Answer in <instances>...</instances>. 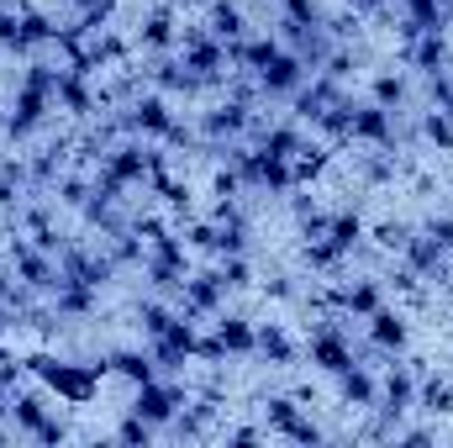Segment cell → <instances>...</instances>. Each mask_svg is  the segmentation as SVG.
Wrapping results in <instances>:
<instances>
[{
    "label": "cell",
    "instance_id": "cell-8",
    "mask_svg": "<svg viewBox=\"0 0 453 448\" xmlns=\"http://www.w3.org/2000/svg\"><path fill=\"white\" fill-rule=\"evenodd\" d=\"M374 412H380L385 422H395V428H401L406 412H417V369H411V364L390 359V369L380 375V401H374Z\"/></svg>",
    "mask_w": 453,
    "mask_h": 448
},
{
    "label": "cell",
    "instance_id": "cell-49",
    "mask_svg": "<svg viewBox=\"0 0 453 448\" xmlns=\"http://www.w3.org/2000/svg\"><path fill=\"white\" fill-rule=\"evenodd\" d=\"M11 417V385H0V422Z\"/></svg>",
    "mask_w": 453,
    "mask_h": 448
},
{
    "label": "cell",
    "instance_id": "cell-23",
    "mask_svg": "<svg viewBox=\"0 0 453 448\" xmlns=\"http://www.w3.org/2000/svg\"><path fill=\"white\" fill-rule=\"evenodd\" d=\"M253 148L269 153V158H296L306 148V132H301V121H280V127H258L253 121Z\"/></svg>",
    "mask_w": 453,
    "mask_h": 448
},
{
    "label": "cell",
    "instance_id": "cell-29",
    "mask_svg": "<svg viewBox=\"0 0 453 448\" xmlns=\"http://www.w3.org/2000/svg\"><path fill=\"white\" fill-rule=\"evenodd\" d=\"M217 337H222L226 359H253V337H258V328L248 322V317H217Z\"/></svg>",
    "mask_w": 453,
    "mask_h": 448
},
{
    "label": "cell",
    "instance_id": "cell-9",
    "mask_svg": "<svg viewBox=\"0 0 453 448\" xmlns=\"http://www.w3.org/2000/svg\"><path fill=\"white\" fill-rule=\"evenodd\" d=\"M53 116V90L48 85H32V80H21L16 85V101H11V116H5V137H32L42 121Z\"/></svg>",
    "mask_w": 453,
    "mask_h": 448
},
{
    "label": "cell",
    "instance_id": "cell-51",
    "mask_svg": "<svg viewBox=\"0 0 453 448\" xmlns=\"http://www.w3.org/2000/svg\"><path fill=\"white\" fill-rule=\"evenodd\" d=\"M0 5H5V0H0Z\"/></svg>",
    "mask_w": 453,
    "mask_h": 448
},
{
    "label": "cell",
    "instance_id": "cell-36",
    "mask_svg": "<svg viewBox=\"0 0 453 448\" xmlns=\"http://www.w3.org/2000/svg\"><path fill=\"white\" fill-rule=\"evenodd\" d=\"M217 274H222L226 290H248V285H253V264H248V253H222Z\"/></svg>",
    "mask_w": 453,
    "mask_h": 448
},
{
    "label": "cell",
    "instance_id": "cell-2",
    "mask_svg": "<svg viewBox=\"0 0 453 448\" xmlns=\"http://www.w3.org/2000/svg\"><path fill=\"white\" fill-rule=\"evenodd\" d=\"M190 401V390L174 380V375H158V380H148V385H132V401H127V412L132 417H142V422H153L158 433L180 417V406Z\"/></svg>",
    "mask_w": 453,
    "mask_h": 448
},
{
    "label": "cell",
    "instance_id": "cell-7",
    "mask_svg": "<svg viewBox=\"0 0 453 448\" xmlns=\"http://www.w3.org/2000/svg\"><path fill=\"white\" fill-rule=\"evenodd\" d=\"M222 306H226V285H222V274L217 269H190L185 274V285H180V312L185 317H196V322H217L222 317Z\"/></svg>",
    "mask_w": 453,
    "mask_h": 448
},
{
    "label": "cell",
    "instance_id": "cell-33",
    "mask_svg": "<svg viewBox=\"0 0 453 448\" xmlns=\"http://www.w3.org/2000/svg\"><path fill=\"white\" fill-rule=\"evenodd\" d=\"M53 196H58L64 206L85 212V201L96 196V180H85V174H58V180H53Z\"/></svg>",
    "mask_w": 453,
    "mask_h": 448
},
{
    "label": "cell",
    "instance_id": "cell-48",
    "mask_svg": "<svg viewBox=\"0 0 453 448\" xmlns=\"http://www.w3.org/2000/svg\"><path fill=\"white\" fill-rule=\"evenodd\" d=\"M342 5H348V11H353V16H364V11H380V5H385V0H342Z\"/></svg>",
    "mask_w": 453,
    "mask_h": 448
},
{
    "label": "cell",
    "instance_id": "cell-6",
    "mask_svg": "<svg viewBox=\"0 0 453 448\" xmlns=\"http://www.w3.org/2000/svg\"><path fill=\"white\" fill-rule=\"evenodd\" d=\"M196 337H201L196 317H185V312H180V317L169 322V333L148 343V353H153L158 375H185V364H196Z\"/></svg>",
    "mask_w": 453,
    "mask_h": 448
},
{
    "label": "cell",
    "instance_id": "cell-13",
    "mask_svg": "<svg viewBox=\"0 0 453 448\" xmlns=\"http://www.w3.org/2000/svg\"><path fill=\"white\" fill-rule=\"evenodd\" d=\"M306 80H311V69H306L290 48H280V53L258 69V90H264L269 101H296V90H301Z\"/></svg>",
    "mask_w": 453,
    "mask_h": 448
},
{
    "label": "cell",
    "instance_id": "cell-14",
    "mask_svg": "<svg viewBox=\"0 0 453 448\" xmlns=\"http://www.w3.org/2000/svg\"><path fill=\"white\" fill-rule=\"evenodd\" d=\"M364 322H369V348H374V353H385V359H401V353H406V343H411V322H406V312L380 306V312H369Z\"/></svg>",
    "mask_w": 453,
    "mask_h": 448
},
{
    "label": "cell",
    "instance_id": "cell-50",
    "mask_svg": "<svg viewBox=\"0 0 453 448\" xmlns=\"http://www.w3.org/2000/svg\"><path fill=\"white\" fill-rule=\"evenodd\" d=\"M58 5H69V11H90V5H101V0H58Z\"/></svg>",
    "mask_w": 453,
    "mask_h": 448
},
{
    "label": "cell",
    "instance_id": "cell-20",
    "mask_svg": "<svg viewBox=\"0 0 453 448\" xmlns=\"http://www.w3.org/2000/svg\"><path fill=\"white\" fill-rule=\"evenodd\" d=\"M148 80H153V90H158V96H201V90H211L201 74H190V69H185V58H180V53H174V58H169V53H158V64L148 69Z\"/></svg>",
    "mask_w": 453,
    "mask_h": 448
},
{
    "label": "cell",
    "instance_id": "cell-25",
    "mask_svg": "<svg viewBox=\"0 0 453 448\" xmlns=\"http://www.w3.org/2000/svg\"><path fill=\"white\" fill-rule=\"evenodd\" d=\"M338 306L348 312V317H369V312H380L385 306V285L380 280H348V285H338Z\"/></svg>",
    "mask_w": 453,
    "mask_h": 448
},
{
    "label": "cell",
    "instance_id": "cell-47",
    "mask_svg": "<svg viewBox=\"0 0 453 448\" xmlns=\"http://www.w3.org/2000/svg\"><path fill=\"white\" fill-rule=\"evenodd\" d=\"M290 290H296V285H290V280H269V285H264V296H274V301H285V296H290Z\"/></svg>",
    "mask_w": 453,
    "mask_h": 448
},
{
    "label": "cell",
    "instance_id": "cell-45",
    "mask_svg": "<svg viewBox=\"0 0 453 448\" xmlns=\"http://www.w3.org/2000/svg\"><path fill=\"white\" fill-rule=\"evenodd\" d=\"M32 438H37V444H64V438H69V428H64V417L53 412V417H48V422H42Z\"/></svg>",
    "mask_w": 453,
    "mask_h": 448
},
{
    "label": "cell",
    "instance_id": "cell-44",
    "mask_svg": "<svg viewBox=\"0 0 453 448\" xmlns=\"http://www.w3.org/2000/svg\"><path fill=\"white\" fill-rule=\"evenodd\" d=\"M196 359H201V364H222V359H226V348H222V337H217V333H206V337H196Z\"/></svg>",
    "mask_w": 453,
    "mask_h": 448
},
{
    "label": "cell",
    "instance_id": "cell-27",
    "mask_svg": "<svg viewBox=\"0 0 453 448\" xmlns=\"http://www.w3.org/2000/svg\"><path fill=\"white\" fill-rule=\"evenodd\" d=\"M96 306H101V290H96V285L58 280V290H53V312H58V317H90Z\"/></svg>",
    "mask_w": 453,
    "mask_h": 448
},
{
    "label": "cell",
    "instance_id": "cell-28",
    "mask_svg": "<svg viewBox=\"0 0 453 448\" xmlns=\"http://www.w3.org/2000/svg\"><path fill=\"white\" fill-rule=\"evenodd\" d=\"M417 412L453 417V380H443V375H417Z\"/></svg>",
    "mask_w": 453,
    "mask_h": 448
},
{
    "label": "cell",
    "instance_id": "cell-43",
    "mask_svg": "<svg viewBox=\"0 0 453 448\" xmlns=\"http://www.w3.org/2000/svg\"><path fill=\"white\" fill-rule=\"evenodd\" d=\"M422 232H427L443 253H453V217H427V227H422Z\"/></svg>",
    "mask_w": 453,
    "mask_h": 448
},
{
    "label": "cell",
    "instance_id": "cell-19",
    "mask_svg": "<svg viewBox=\"0 0 453 448\" xmlns=\"http://www.w3.org/2000/svg\"><path fill=\"white\" fill-rule=\"evenodd\" d=\"M406 58H411V69L422 74V80H433V74H443L453 64L449 53V37H443V27H427V32H417L411 42H406Z\"/></svg>",
    "mask_w": 453,
    "mask_h": 448
},
{
    "label": "cell",
    "instance_id": "cell-16",
    "mask_svg": "<svg viewBox=\"0 0 453 448\" xmlns=\"http://www.w3.org/2000/svg\"><path fill=\"white\" fill-rule=\"evenodd\" d=\"M338 380V401L348 406V412H374V401H380V375H374V364H348L342 375H333Z\"/></svg>",
    "mask_w": 453,
    "mask_h": 448
},
{
    "label": "cell",
    "instance_id": "cell-22",
    "mask_svg": "<svg viewBox=\"0 0 453 448\" xmlns=\"http://www.w3.org/2000/svg\"><path fill=\"white\" fill-rule=\"evenodd\" d=\"M258 337H253V353L269 364V369H290L296 359H301V348H296V337L285 333V322H253Z\"/></svg>",
    "mask_w": 453,
    "mask_h": 448
},
{
    "label": "cell",
    "instance_id": "cell-4",
    "mask_svg": "<svg viewBox=\"0 0 453 448\" xmlns=\"http://www.w3.org/2000/svg\"><path fill=\"white\" fill-rule=\"evenodd\" d=\"M11 269H16V280H21L32 296H53V290H58V280H64L58 259H53V253H42L32 237H16V243H11Z\"/></svg>",
    "mask_w": 453,
    "mask_h": 448
},
{
    "label": "cell",
    "instance_id": "cell-26",
    "mask_svg": "<svg viewBox=\"0 0 453 448\" xmlns=\"http://www.w3.org/2000/svg\"><path fill=\"white\" fill-rule=\"evenodd\" d=\"M106 369L121 375L127 385H148V380H158V364H153L148 348H116L111 359H106Z\"/></svg>",
    "mask_w": 453,
    "mask_h": 448
},
{
    "label": "cell",
    "instance_id": "cell-3",
    "mask_svg": "<svg viewBox=\"0 0 453 448\" xmlns=\"http://www.w3.org/2000/svg\"><path fill=\"white\" fill-rule=\"evenodd\" d=\"M180 58H185V69L190 74H201L211 90L226 80V69H232V58H226V42H217L206 27H180V48H174Z\"/></svg>",
    "mask_w": 453,
    "mask_h": 448
},
{
    "label": "cell",
    "instance_id": "cell-32",
    "mask_svg": "<svg viewBox=\"0 0 453 448\" xmlns=\"http://www.w3.org/2000/svg\"><path fill=\"white\" fill-rule=\"evenodd\" d=\"M174 317H180V312H174V306H164V301H142V306H137V328H142L148 343L169 333V322H174Z\"/></svg>",
    "mask_w": 453,
    "mask_h": 448
},
{
    "label": "cell",
    "instance_id": "cell-41",
    "mask_svg": "<svg viewBox=\"0 0 453 448\" xmlns=\"http://www.w3.org/2000/svg\"><path fill=\"white\" fill-rule=\"evenodd\" d=\"M153 433H158V428H153V422H142V417H132V412L116 422V438H121V444H148Z\"/></svg>",
    "mask_w": 453,
    "mask_h": 448
},
{
    "label": "cell",
    "instance_id": "cell-40",
    "mask_svg": "<svg viewBox=\"0 0 453 448\" xmlns=\"http://www.w3.org/2000/svg\"><path fill=\"white\" fill-rule=\"evenodd\" d=\"M185 248H196V253H217V222H190L185 227Z\"/></svg>",
    "mask_w": 453,
    "mask_h": 448
},
{
    "label": "cell",
    "instance_id": "cell-12",
    "mask_svg": "<svg viewBox=\"0 0 453 448\" xmlns=\"http://www.w3.org/2000/svg\"><path fill=\"white\" fill-rule=\"evenodd\" d=\"M311 364L322 369V375H342L358 353H353V337L342 333V322L338 317H327V322H317V333H311Z\"/></svg>",
    "mask_w": 453,
    "mask_h": 448
},
{
    "label": "cell",
    "instance_id": "cell-35",
    "mask_svg": "<svg viewBox=\"0 0 453 448\" xmlns=\"http://www.w3.org/2000/svg\"><path fill=\"white\" fill-rule=\"evenodd\" d=\"M0 53L27 58V42H21V5H0Z\"/></svg>",
    "mask_w": 453,
    "mask_h": 448
},
{
    "label": "cell",
    "instance_id": "cell-5",
    "mask_svg": "<svg viewBox=\"0 0 453 448\" xmlns=\"http://www.w3.org/2000/svg\"><path fill=\"white\" fill-rule=\"evenodd\" d=\"M253 121H258V116H253V106H248V101L222 96L211 112H201V137H206L217 153H226V148H232L242 132H253Z\"/></svg>",
    "mask_w": 453,
    "mask_h": 448
},
{
    "label": "cell",
    "instance_id": "cell-11",
    "mask_svg": "<svg viewBox=\"0 0 453 448\" xmlns=\"http://www.w3.org/2000/svg\"><path fill=\"white\" fill-rule=\"evenodd\" d=\"M121 121H127V132H137V137H169V127L180 121V116L169 112V96H158V90H148V96H132L127 101V112H121Z\"/></svg>",
    "mask_w": 453,
    "mask_h": 448
},
{
    "label": "cell",
    "instance_id": "cell-10",
    "mask_svg": "<svg viewBox=\"0 0 453 448\" xmlns=\"http://www.w3.org/2000/svg\"><path fill=\"white\" fill-rule=\"evenodd\" d=\"M264 417H269V433H274V438H290V444H322V438H327V433L301 412L296 396H269V401H264Z\"/></svg>",
    "mask_w": 453,
    "mask_h": 448
},
{
    "label": "cell",
    "instance_id": "cell-15",
    "mask_svg": "<svg viewBox=\"0 0 453 448\" xmlns=\"http://www.w3.org/2000/svg\"><path fill=\"white\" fill-rule=\"evenodd\" d=\"M348 143H364V148H395V112L374 106V101H358L353 106V132Z\"/></svg>",
    "mask_w": 453,
    "mask_h": 448
},
{
    "label": "cell",
    "instance_id": "cell-34",
    "mask_svg": "<svg viewBox=\"0 0 453 448\" xmlns=\"http://www.w3.org/2000/svg\"><path fill=\"white\" fill-rule=\"evenodd\" d=\"M422 137H427L438 153H453V116L438 112V106H427V112H422Z\"/></svg>",
    "mask_w": 453,
    "mask_h": 448
},
{
    "label": "cell",
    "instance_id": "cell-46",
    "mask_svg": "<svg viewBox=\"0 0 453 448\" xmlns=\"http://www.w3.org/2000/svg\"><path fill=\"white\" fill-rule=\"evenodd\" d=\"M264 433H269V428H232L226 444H264Z\"/></svg>",
    "mask_w": 453,
    "mask_h": 448
},
{
    "label": "cell",
    "instance_id": "cell-30",
    "mask_svg": "<svg viewBox=\"0 0 453 448\" xmlns=\"http://www.w3.org/2000/svg\"><path fill=\"white\" fill-rule=\"evenodd\" d=\"M369 101H374V106H385V112H401V106H406V74L380 69V74L369 80Z\"/></svg>",
    "mask_w": 453,
    "mask_h": 448
},
{
    "label": "cell",
    "instance_id": "cell-21",
    "mask_svg": "<svg viewBox=\"0 0 453 448\" xmlns=\"http://www.w3.org/2000/svg\"><path fill=\"white\" fill-rule=\"evenodd\" d=\"M137 48L142 53H174L180 48V16L169 5H153L142 16V27H137Z\"/></svg>",
    "mask_w": 453,
    "mask_h": 448
},
{
    "label": "cell",
    "instance_id": "cell-24",
    "mask_svg": "<svg viewBox=\"0 0 453 448\" xmlns=\"http://www.w3.org/2000/svg\"><path fill=\"white\" fill-rule=\"evenodd\" d=\"M206 32H211L217 42H226V48L242 42V37H248V16H242V5H237V0H211V5H206Z\"/></svg>",
    "mask_w": 453,
    "mask_h": 448
},
{
    "label": "cell",
    "instance_id": "cell-18",
    "mask_svg": "<svg viewBox=\"0 0 453 448\" xmlns=\"http://www.w3.org/2000/svg\"><path fill=\"white\" fill-rule=\"evenodd\" d=\"M48 417H53V390H48V385H42V390H37V385H16V390H11V428H16V433L32 438Z\"/></svg>",
    "mask_w": 453,
    "mask_h": 448
},
{
    "label": "cell",
    "instance_id": "cell-38",
    "mask_svg": "<svg viewBox=\"0 0 453 448\" xmlns=\"http://www.w3.org/2000/svg\"><path fill=\"white\" fill-rule=\"evenodd\" d=\"M369 237H374L385 253H401V248H406V237H411V222H395V217H390V222H374V227H369Z\"/></svg>",
    "mask_w": 453,
    "mask_h": 448
},
{
    "label": "cell",
    "instance_id": "cell-31",
    "mask_svg": "<svg viewBox=\"0 0 453 448\" xmlns=\"http://www.w3.org/2000/svg\"><path fill=\"white\" fill-rule=\"evenodd\" d=\"M327 237H333L342 253L353 259V248H358V243L369 237V222H364L358 212H338V217H327Z\"/></svg>",
    "mask_w": 453,
    "mask_h": 448
},
{
    "label": "cell",
    "instance_id": "cell-39",
    "mask_svg": "<svg viewBox=\"0 0 453 448\" xmlns=\"http://www.w3.org/2000/svg\"><path fill=\"white\" fill-rule=\"evenodd\" d=\"M401 11H406V21H417L422 32H427V27H443V11H438V0H401Z\"/></svg>",
    "mask_w": 453,
    "mask_h": 448
},
{
    "label": "cell",
    "instance_id": "cell-42",
    "mask_svg": "<svg viewBox=\"0 0 453 448\" xmlns=\"http://www.w3.org/2000/svg\"><path fill=\"white\" fill-rule=\"evenodd\" d=\"M427 96H433V106H438V112H449V116H453V74H449V69L427 80Z\"/></svg>",
    "mask_w": 453,
    "mask_h": 448
},
{
    "label": "cell",
    "instance_id": "cell-37",
    "mask_svg": "<svg viewBox=\"0 0 453 448\" xmlns=\"http://www.w3.org/2000/svg\"><path fill=\"white\" fill-rule=\"evenodd\" d=\"M280 11H285V27H327L322 0H280Z\"/></svg>",
    "mask_w": 453,
    "mask_h": 448
},
{
    "label": "cell",
    "instance_id": "cell-1",
    "mask_svg": "<svg viewBox=\"0 0 453 448\" xmlns=\"http://www.w3.org/2000/svg\"><path fill=\"white\" fill-rule=\"evenodd\" d=\"M27 369H32L58 401H74V406H85V401L101 390V375H106V364H69V359H48V353H32Z\"/></svg>",
    "mask_w": 453,
    "mask_h": 448
},
{
    "label": "cell",
    "instance_id": "cell-17",
    "mask_svg": "<svg viewBox=\"0 0 453 448\" xmlns=\"http://www.w3.org/2000/svg\"><path fill=\"white\" fill-rule=\"evenodd\" d=\"M401 259H406V269H411L417 280L449 285V253H443L427 232H411V237H406V248H401Z\"/></svg>",
    "mask_w": 453,
    "mask_h": 448
}]
</instances>
